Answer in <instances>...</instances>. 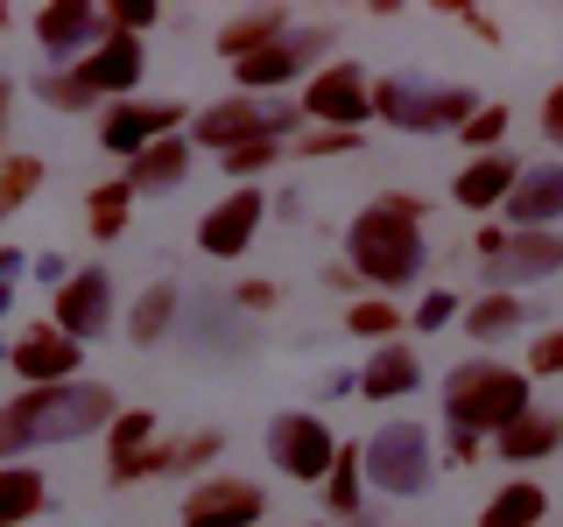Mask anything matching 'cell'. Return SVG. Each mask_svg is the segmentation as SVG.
I'll list each match as a JSON object with an SVG mask.
<instances>
[{
  "mask_svg": "<svg viewBox=\"0 0 563 527\" xmlns=\"http://www.w3.org/2000/svg\"><path fill=\"white\" fill-rule=\"evenodd\" d=\"M120 401L99 380H64V386H22L14 401H0V464H22L29 450L78 444L92 429H113Z\"/></svg>",
  "mask_w": 563,
  "mask_h": 527,
  "instance_id": "6da1fadb",
  "label": "cell"
},
{
  "mask_svg": "<svg viewBox=\"0 0 563 527\" xmlns=\"http://www.w3.org/2000/svg\"><path fill=\"white\" fill-rule=\"evenodd\" d=\"M422 260H430V246H422V198H409V190H380V198L352 218V233H345V268L360 274L366 289L395 295V289H409V281L422 274Z\"/></svg>",
  "mask_w": 563,
  "mask_h": 527,
  "instance_id": "7a4b0ae2",
  "label": "cell"
},
{
  "mask_svg": "<svg viewBox=\"0 0 563 527\" xmlns=\"http://www.w3.org/2000/svg\"><path fill=\"white\" fill-rule=\"evenodd\" d=\"M536 408L528 394V373L521 366H500V359H465L451 366L444 380V429H472V436H500L515 415Z\"/></svg>",
  "mask_w": 563,
  "mask_h": 527,
  "instance_id": "3957f363",
  "label": "cell"
},
{
  "mask_svg": "<svg viewBox=\"0 0 563 527\" xmlns=\"http://www.w3.org/2000/svg\"><path fill=\"white\" fill-rule=\"evenodd\" d=\"M472 113H479L472 85H437V78H409V70L374 78V120H387L401 134H457Z\"/></svg>",
  "mask_w": 563,
  "mask_h": 527,
  "instance_id": "277c9868",
  "label": "cell"
},
{
  "mask_svg": "<svg viewBox=\"0 0 563 527\" xmlns=\"http://www.w3.org/2000/svg\"><path fill=\"white\" fill-rule=\"evenodd\" d=\"M437 471V450H430V429L422 422H380L374 436L360 444V479L380 492V500H416Z\"/></svg>",
  "mask_w": 563,
  "mask_h": 527,
  "instance_id": "5b68a950",
  "label": "cell"
},
{
  "mask_svg": "<svg viewBox=\"0 0 563 527\" xmlns=\"http://www.w3.org/2000/svg\"><path fill=\"white\" fill-rule=\"evenodd\" d=\"M296 127H303V113L296 105H261V99H219V105H198L190 113V148H211V155H233L246 148V141H289Z\"/></svg>",
  "mask_w": 563,
  "mask_h": 527,
  "instance_id": "8992f818",
  "label": "cell"
},
{
  "mask_svg": "<svg viewBox=\"0 0 563 527\" xmlns=\"http://www.w3.org/2000/svg\"><path fill=\"white\" fill-rule=\"evenodd\" d=\"M268 457H275L282 479H296V485H324V479H331V464H339V436H331V422H324V415L289 408V415H275V422H268Z\"/></svg>",
  "mask_w": 563,
  "mask_h": 527,
  "instance_id": "52a82bcc",
  "label": "cell"
},
{
  "mask_svg": "<svg viewBox=\"0 0 563 527\" xmlns=\"http://www.w3.org/2000/svg\"><path fill=\"white\" fill-rule=\"evenodd\" d=\"M296 113L317 120V127H345V134H360L366 120H374V78H366L360 64H324L317 78L303 85V99H296Z\"/></svg>",
  "mask_w": 563,
  "mask_h": 527,
  "instance_id": "ba28073f",
  "label": "cell"
},
{
  "mask_svg": "<svg viewBox=\"0 0 563 527\" xmlns=\"http://www.w3.org/2000/svg\"><path fill=\"white\" fill-rule=\"evenodd\" d=\"M324 49H331V29H296V35H282L275 49H261V57H246L233 64V78H240V92L246 99H261V92H282V85H296L310 70H324Z\"/></svg>",
  "mask_w": 563,
  "mask_h": 527,
  "instance_id": "9c48e42d",
  "label": "cell"
},
{
  "mask_svg": "<svg viewBox=\"0 0 563 527\" xmlns=\"http://www.w3.org/2000/svg\"><path fill=\"white\" fill-rule=\"evenodd\" d=\"M268 514V492L240 471H211L184 492V527H261Z\"/></svg>",
  "mask_w": 563,
  "mask_h": 527,
  "instance_id": "30bf717a",
  "label": "cell"
},
{
  "mask_svg": "<svg viewBox=\"0 0 563 527\" xmlns=\"http://www.w3.org/2000/svg\"><path fill=\"white\" fill-rule=\"evenodd\" d=\"M169 134H184V105L176 99H120V105L99 113V148L128 155V162L141 148H155V141H169Z\"/></svg>",
  "mask_w": 563,
  "mask_h": 527,
  "instance_id": "8fae6325",
  "label": "cell"
},
{
  "mask_svg": "<svg viewBox=\"0 0 563 527\" xmlns=\"http://www.w3.org/2000/svg\"><path fill=\"white\" fill-rule=\"evenodd\" d=\"M35 43H43L49 70H70L106 43V8H92V0H49V8H35Z\"/></svg>",
  "mask_w": 563,
  "mask_h": 527,
  "instance_id": "7c38bea8",
  "label": "cell"
},
{
  "mask_svg": "<svg viewBox=\"0 0 563 527\" xmlns=\"http://www.w3.org/2000/svg\"><path fill=\"white\" fill-rule=\"evenodd\" d=\"M261 218H268V198H261L254 183H240V190H225V198L198 218V246H205L211 260H240L246 246H254Z\"/></svg>",
  "mask_w": 563,
  "mask_h": 527,
  "instance_id": "4fadbf2b",
  "label": "cell"
},
{
  "mask_svg": "<svg viewBox=\"0 0 563 527\" xmlns=\"http://www.w3.org/2000/svg\"><path fill=\"white\" fill-rule=\"evenodd\" d=\"M8 366H14V380H29V386H64V380H78L85 345L64 338L57 324H29L22 338L8 345Z\"/></svg>",
  "mask_w": 563,
  "mask_h": 527,
  "instance_id": "5bb4252c",
  "label": "cell"
},
{
  "mask_svg": "<svg viewBox=\"0 0 563 527\" xmlns=\"http://www.w3.org/2000/svg\"><path fill=\"white\" fill-rule=\"evenodd\" d=\"M141 70H148V57H141V43L134 35H106V43L92 49V57H78L70 64V78L85 85V92H92V105L106 113V105H120L141 85Z\"/></svg>",
  "mask_w": 563,
  "mask_h": 527,
  "instance_id": "9a60e30c",
  "label": "cell"
},
{
  "mask_svg": "<svg viewBox=\"0 0 563 527\" xmlns=\"http://www.w3.org/2000/svg\"><path fill=\"white\" fill-rule=\"evenodd\" d=\"M49 310H57L49 324H57L64 338H78V345L99 338V330H113V274H106V268H78L57 289V303H49Z\"/></svg>",
  "mask_w": 563,
  "mask_h": 527,
  "instance_id": "2e32d148",
  "label": "cell"
},
{
  "mask_svg": "<svg viewBox=\"0 0 563 527\" xmlns=\"http://www.w3.org/2000/svg\"><path fill=\"white\" fill-rule=\"evenodd\" d=\"M563 274V233H507V246L486 260V281L500 295L528 289V281H550Z\"/></svg>",
  "mask_w": 563,
  "mask_h": 527,
  "instance_id": "e0dca14e",
  "label": "cell"
},
{
  "mask_svg": "<svg viewBox=\"0 0 563 527\" xmlns=\"http://www.w3.org/2000/svg\"><path fill=\"white\" fill-rule=\"evenodd\" d=\"M507 233H556L563 218V162H521V183L507 190Z\"/></svg>",
  "mask_w": 563,
  "mask_h": 527,
  "instance_id": "ac0fdd59",
  "label": "cell"
},
{
  "mask_svg": "<svg viewBox=\"0 0 563 527\" xmlns=\"http://www.w3.org/2000/svg\"><path fill=\"white\" fill-rule=\"evenodd\" d=\"M225 436L219 429H190V436H176V444H148L141 457H120V464H106V479L113 485H134V479H176V471H198L219 457Z\"/></svg>",
  "mask_w": 563,
  "mask_h": 527,
  "instance_id": "d6986e66",
  "label": "cell"
},
{
  "mask_svg": "<svg viewBox=\"0 0 563 527\" xmlns=\"http://www.w3.org/2000/svg\"><path fill=\"white\" fill-rule=\"evenodd\" d=\"M190 169H198L190 134H169V141H155V148H141L134 162H128V190H134V198H169Z\"/></svg>",
  "mask_w": 563,
  "mask_h": 527,
  "instance_id": "ffe728a7",
  "label": "cell"
},
{
  "mask_svg": "<svg viewBox=\"0 0 563 527\" xmlns=\"http://www.w3.org/2000/svg\"><path fill=\"white\" fill-rule=\"evenodd\" d=\"M515 183H521V162L500 148V155H472V162L451 176V198L465 204V211H500Z\"/></svg>",
  "mask_w": 563,
  "mask_h": 527,
  "instance_id": "44dd1931",
  "label": "cell"
},
{
  "mask_svg": "<svg viewBox=\"0 0 563 527\" xmlns=\"http://www.w3.org/2000/svg\"><path fill=\"white\" fill-rule=\"evenodd\" d=\"M282 35H296L289 8H246V14H233V22L219 29V57L246 64V57H261V49H275Z\"/></svg>",
  "mask_w": 563,
  "mask_h": 527,
  "instance_id": "7402d4cb",
  "label": "cell"
},
{
  "mask_svg": "<svg viewBox=\"0 0 563 527\" xmlns=\"http://www.w3.org/2000/svg\"><path fill=\"white\" fill-rule=\"evenodd\" d=\"M422 386V359L416 345H374V359L360 366V394L366 401H401Z\"/></svg>",
  "mask_w": 563,
  "mask_h": 527,
  "instance_id": "603a6c76",
  "label": "cell"
},
{
  "mask_svg": "<svg viewBox=\"0 0 563 527\" xmlns=\"http://www.w3.org/2000/svg\"><path fill=\"white\" fill-rule=\"evenodd\" d=\"M563 444V415H550V408H528V415H515L500 436H493V450L507 457V464H542Z\"/></svg>",
  "mask_w": 563,
  "mask_h": 527,
  "instance_id": "cb8c5ba5",
  "label": "cell"
},
{
  "mask_svg": "<svg viewBox=\"0 0 563 527\" xmlns=\"http://www.w3.org/2000/svg\"><path fill=\"white\" fill-rule=\"evenodd\" d=\"M542 514H550V492H542L536 479H507L479 506V527H542Z\"/></svg>",
  "mask_w": 563,
  "mask_h": 527,
  "instance_id": "d4e9b609",
  "label": "cell"
},
{
  "mask_svg": "<svg viewBox=\"0 0 563 527\" xmlns=\"http://www.w3.org/2000/svg\"><path fill=\"white\" fill-rule=\"evenodd\" d=\"M43 500H49V485H43V471L35 464H0V527H22L43 514Z\"/></svg>",
  "mask_w": 563,
  "mask_h": 527,
  "instance_id": "484cf974",
  "label": "cell"
},
{
  "mask_svg": "<svg viewBox=\"0 0 563 527\" xmlns=\"http://www.w3.org/2000/svg\"><path fill=\"white\" fill-rule=\"evenodd\" d=\"M176 316H184V295H176L169 281H155V289L128 310V338L134 345H163L169 330H176Z\"/></svg>",
  "mask_w": 563,
  "mask_h": 527,
  "instance_id": "4316f807",
  "label": "cell"
},
{
  "mask_svg": "<svg viewBox=\"0 0 563 527\" xmlns=\"http://www.w3.org/2000/svg\"><path fill=\"white\" fill-rule=\"evenodd\" d=\"M324 506H331L339 520L366 527V500H360V450H352V444H339V464H331V479H324Z\"/></svg>",
  "mask_w": 563,
  "mask_h": 527,
  "instance_id": "83f0119b",
  "label": "cell"
},
{
  "mask_svg": "<svg viewBox=\"0 0 563 527\" xmlns=\"http://www.w3.org/2000/svg\"><path fill=\"white\" fill-rule=\"evenodd\" d=\"M128 204H134L128 176H120V183H92V198H85V233H92V239H120V233H128Z\"/></svg>",
  "mask_w": 563,
  "mask_h": 527,
  "instance_id": "f1b7e54d",
  "label": "cell"
},
{
  "mask_svg": "<svg viewBox=\"0 0 563 527\" xmlns=\"http://www.w3.org/2000/svg\"><path fill=\"white\" fill-rule=\"evenodd\" d=\"M521 295H500V289H493V295H479V303H472L465 310V338H479V345H493V338H507V330H521Z\"/></svg>",
  "mask_w": 563,
  "mask_h": 527,
  "instance_id": "f546056e",
  "label": "cell"
},
{
  "mask_svg": "<svg viewBox=\"0 0 563 527\" xmlns=\"http://www.w3.org/2000/svg\"><path fill=\"white\" fill-rule=\"evenodd\" d=\"M345 330H352V338H366V345H395V330H409V324H401L395 295H360V303L345 310Z\"/></svg>",
  "mask_w": 563,
  "mask_h": 527,
  "instance_id": "4dcf8cb0",
  "label": "cell"
},
{
  "mask_svg": "<svg viewBox=\"0 0 563 527\" xmlns=\"http://www.w3.org/2000/svg\"><path fill=\"white\" fill-rule=\"evenodd\" d=\"M155 444V415L148 408H120L113 429H106V464H120V457H141Z\"/></svg>",
  "mask_w": 563,
  "mask_h": 527,
  "instance_id": "1f68e13d",
  "label": "cell"
},
{
  "mask_svg": "<svg viewBox=\"0 0 563 527\" xmlns=\"http://www.w3.org/2000/svg\"><path fill=\"white\" fill-rule=\"evenodd\" d=\"M35 183H43V162H35V155H8V162H0V218L22 211L35 198Z\"/></svg>",
  "mask_w": 563,
  "mask_h": 527,
  "instance_id": "d6a6232c",
  "label": "cell"
},
{
  "mask_svg": "<svg viewBox=\"0 0 563 527\" xmlns=\"http://www.w3.org/2000/svg\"><path fill=\"white\" fill-rule=\"evenodd\" d=\"M457 141H465L472 155H500V141H507V105H479V113L457 127Z\"/></svg>",
  "mask_w": 563,
  "mask_h": 527,
  "instance_id": "836d02e7",
  "label": "cell"
},
{
  "mask_svg": "<svg viewBox=\"0 0 563 527\" xmlns=\"http://www.w3.org/2000/svg\"><path fill=\"white\" fill-rule=\"evenodd\" d=\"M282 148H289V141H246V148L219 155V169H225V176H240V183H254V176L268 169V162H282Z\"/></svg>",
  "mask_w": 563,
  "mask_h": 527,
  "instance_id": "e575fe53",
  "label": "cell"
},
{
  "mask_svg": "<svg viewBox=\"0 0 563 527\" xmlns=\"http://www.w3.org/2000/svg\"><path fill=\"white\" fill-rule=\"evenodd\" d=\"M35 99L57 105V113H85V105H92V92H85L70 70H43V78H35Z\"/></svg>",
  "mask_w": 563,
  "mask_h": 527,
  "instance_id": "d590c367",
  "label": "cell"
},
{
  "mask_svg": "<svg viewBox=\"0 0 563 527\" xmlns=\"http://www.w3.org/2000/svg\"><path fill=\"white\" fill-rule=\"evenodd\" d=\"M521 373H528V380H556V373H563V324L542 330V338L528 345V366H521Z\"/></svg>",
  "mask_w": 563,
  "mask_h": 527,
  "instance_id": "8d00e7d4",
  "label": "cell"
},
{
  "mask_svg": "<svg viewBox=\"0 0 563 527\" xmlns=\"http://www.w3.org/2000/svg\"><path fill=\"white\" fill-rule=\"evenodd\" d=\"M451 316H465V310H457V295H451V289H430V295H422V303H416L409 330H444Z\"/></svg>",
  "mask_w": 563,
  "mask_h": 527,
  "instance_id": "74e56055",
  "label": "cell"
},
{
  "mask_svg": "<svg viewBox=\"0 0 563 527\" xmlns=\"http://www.w3.org/2000/svg\"><path fill=\"white\" fill-rule=\"evenodd\" d=\"M141 29H155V8H141V0L106 8V35H134V43H141Z\"/></svg>",
  "mask_w": 563,
  "mask_h": 527,
  "instance_id": "f35d334b",
  "label": "cell"
},
{
  "mask_svg": "<svg viewBox=\"0 0 563 527\" xmlns=\"http://www.w3.org/2000/svg\"><path fill=\"white\" fill-rule=\"evenodd\" d=\"M345 148H360V134H345V127H310L303 134V155H345Z\"/></svg>",
  "mask_w": 563,
  "mask_h": 527,
  "instance_id": "ab89813d",
  "label": "cell"
},
{
  "mask_svg": "<svg viewBox=\"0 0 563 527\" xmlns=\"http://www.w3.org/2000/svg\"><path fill=\"white\" fill-rule=\"evenodd\" d=\"M444 457H451V464H479V457H486V436H472V429H451Z\"/></svg>",
  "mask_w": 563,
  "mask_h": 527,
  "instance_id": "60d3db41",
  "label": "cell"
},
{
  "mask_svg": "<svg viewBox=\"0 0 563 527\" xmlns=\"http://www.w3.org/2000/svg\"><path fill=\"white\" fill-rule=\"evenodd\" d=\"M233 303H240L246 316H254V310H275V281H240V289H233Z\"/></svg>",
  "mask_w": 563,
  "mask_h": 527,
  "instance_id": "b9f144b4",
  "label": "cell"
},
{
  "mask_svg": "<svg viewBox=\"0 0 563 527\" xmlns=\"http://www.w3.org/2000/svg\"><path fill=\"white\" fill-rule=\"evenodd\" d=\"M14 274H22V246H0V316L14 303Z\"/></svg>",
  "mask_w": 563,
  "mask_h": 527,
  "instance_id": "7bdbcfd3",
  "label": "cell"
},
{
  "mask_svg": "<svg viewBox=\"0 0 563 527\" xmlns=\"http://www.w3.org/2000/svg\"><path fill=\"white\" fill-rule=\"evenodd\" d=\"M70 274H78V268H70V260H64V254H43V260H35V281H43V289H49V295H57V289H64V281H70Z\"/></svg>",
  "mask_w": 563,
  "mask_h": 527,
  "instance_id": "ee69618b",
  "label": "cell"
},
{
  "mask_svg": "<svg viewBox=\"0 0 563 527\" xmlns=\"http://www.w3.org/2000/svg\"><path fill=\"white\" fill-rule=\"evenodd\" d=\"M542 134L563 148V85H550V99H542Z\"/></svg>",
  "mask_w": 563,
  "mask_h": 527,
  "instance_id": "f6af8a7d",
  "label": "cell"
},
{
  "mask_svg": "<svg viewBox=\"0 0 563 527\" xmlns=\"http://www.w3.org/2000/svg\"><path fill=\"white\" fill-rule=\"evenodd\" d=\"M472 246H479V260H493L507 246V225H479V239H472Z\"/></svg>",
  "mask_w": 563,
  "mask_h": 527,
  "instance_id": "bcb514c9",
  "label": "cell"
},
{
  "mask_svg": "<svg viewBox=\"0 0 563 527\" xmlns=\"http://www.w3.org/2000/svg\"><path fill=\"white\" fill-rule=\"evenodd\" d=\"M451 22H465L472 35H486V43H493V22H486V14H479V8H451Z\"/></svg>",
  "mask_w": 563,
  "mask_h": 527,
  "instance_id": "7dc6e473",
  "label": "cell"
},
{
  "mask_svg": "<svg viewBox=\"0 0 563 527\" xmlns=\"http://www.w3.org/2000/svg\"><path fill=\"white\" fill-rule=\"evenodd\" d=\"M8 92H14V85L0 78V141H8Z\"/></svg>",
  "mask_w": 563,
  "mask_h": 527,
  "instance_id": "c3c4849f",
  "label": "cell"
},
{
  "mask_svg": "<svg viewBox=\"0 0 563 527\" xmlns=\"http://www.w3.org/2000/svg\"><path fill=\"white\" fill-rule=\"evenodd\" d=\"M8 22H14V14H8V8H0V29H8Z\"/></svg>",
  "mask_w": 563,
  "mask_h": 527,
  "instance_id": "681fc988",
  "label": "cell"
},
{
  "mask_svg": "<svg viewBox=\"0 0 563 527\" xmlns=\"http://www.w3.org/2000/svg\"><path fill=\"white\" fill-rule=\"evenodd\" d=\"M0 359H8V351H0Z\"/></svg>",
  "mask_w": 563,
  "mask_h": 527,
  "instance_id": "f907efd6",
  "label": "cell"
},
{
  "mask_svg": "<svg viewBox=\"0 0 563 527\" xmlns=\"http://www.w3.org/2000/svg\"><path fill=\"white\" fill-rule=\"evenodd\" d=\"M317 527H324V520H317Z\"/></svg>",
  "mask_w": 563,
  "mask_h": 527,
  "instance_id": "816d5d0a",
  "label": "cell"
}]
</instances>
